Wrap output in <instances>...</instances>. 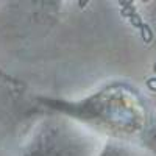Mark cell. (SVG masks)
<instances>
[{
	"instance_id": "5b68a950",
	"label": "cell",
	"mask_w": 156,
	"mask_h": 156,
	"mask_svg": "<svg viewBox=\"0 0 156 156\" xmlns=\"http://www.w3.org/2000/svg\"><path fill=\"white\" fill-rule=\"evenodd\" d=\"M148 86L153 87V89H156V80H150V81H148Z\"/></svg>"
},
{
	"instance_id": "3957f363",
	"label": "cell",
	"mask_w": 156,
	"mask_h": 156,
	"mask_svg": "<svg viewBox=\"0 0 156 156\" xmlns=\"http://www.w3.org/2000/svg\"><path fill=\"white\" fill-rule=\"evenodd\" d=\"M0 78H3L5 81H8V83H16V81H12V78L8 75V73H5L2 69H0Z\"/></svg>"
},
{
	"instance_id": "6da1fadb",
	"label": "cell",
	"mask_w": 156,
	"mask_h": 156,
	"mask_svg": "<svg viewBox=\"0 0 156 156\" xmlns=\"http://www.w3.org/2000/svg\"><path fill=\"white\" fill-rule=\"evenodd\" d=\"M95 145L66 119H50L33 134L20 156H94Z\"/></svg>"
},
{
	"instance_id": "277c9868",
	"label": "cell",
	"mask_w": 156,
	"mask_h": 156,
	"mask_svg": "<svg viewBox=\"0 0 156 156\" xmlns=\"http://www.w3.org/2000/svg\"><path fill=\"white\" fill-rule=\"evenodd\" d=\"M144 39H145V41H150V39H151V33H150L148 27H144Z\"/></svg>"
},
{
	"instance_id": "8992f818",
	"label": "cell",
	"mask_w": 156,
	"mask_h": 156,
	"mask_svg": "<svg viewBox=\"0 0 156 156\" xmlns=\"http://www.w3.org/2000/svg\"><path fill=\"white\" fill-rule=\"evenodd\" d=\"M154 70H156V66H154Z\"/></svg>"
},
{
	"instance_id": "7a4b0ae2",
	"label": "cell",
	"mask_w": 156,
	"mask_h": 156,
	"mask_svg": "<svg viewBox=\"0 0 156 156\" xmlns=\"http://www.w3.org/2000/svg\"><path fill=\"white\" fill-rule=\"evenodd\" d=\"M98 156H123V153L117 148V147H112V145H106L103 148V151H100Z\"/></svg>"
}]
</instances>
